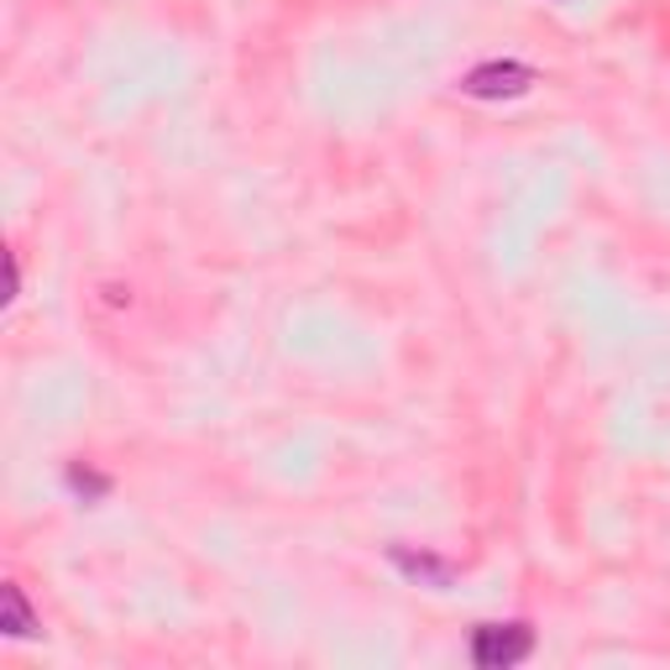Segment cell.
Listing matches in <instances>:
<instances>
[{
  "instance_id": "obj_1",
  "label": "cell",
  "mask_w": 670,
  "mask_h": 670,
  "mask_svg": "<svg viewBox=\"0 0 670 670\" xmlns=\"http://www.w3.org/2000/svg\"><path fill=\"white\" fill-rule=\"evenodd\" d=\"M529 649H535V634H529V624H476V634H472V660L482 670L519 666Z\"/></svg>"
},
{
  "instance_id": "obj_2",
  "label": "cell",
  "mask_w": 670,
  "mask_h": 670,
  "mask_svg": "<svg viewBox=\"0 0 670 670\" xmlns=\"http://www.w3.org/2000/svg\"><path fill=\"white\" fill-rule=\"evenodd\" d=\"M535 85V68L529 64H514V58H493V64H476L472 74H466V95H476V100H514V95H524V89Z\"/></svg>"
},
{
  "instance_id": "obj_5",
  "label": "cell",
  "mask_w": 670,
  "mask_h": 670,
  "mask_svg": "<svg viewBox=\"0 0 670 670\" xmlns=\"http://www.w3.org/2000/svg\"><path fill=\"white\" fill-rule=\"evenodd\" d=\"M68 487H74L79 497H106V493H110V482H106V476L85 472V466H74V472H68Z\"/></svg>"
},
{
  "instance_id": "obj_4",
  "label": "cell",
  "mask_w": 670,
  "mask_h": 670,
  "mask_svg": "<svg viewBox=\"0 0 670 670\" xmlns=\"http://www.w3.org/2000/svg\"><path fill=\"white\" fill-rule=\"evenodd\" d=\"M32 628H37V618H32V607H26L22 586H17V582H6V634H17V639H26Z\"/></svg>"
},
{
  "instance_id": "obj_3",
  "label": "cell",
  "mask_w": 670,
  "mask_h": 670,
  "mask_svg": "<svg viewBox=\"0 0 670 670\" xmlns=\"http://www.w3.org/2000/svg\"><path fill=\"white\" fill-rule=\"evenodd\" d=\"M404 576H414V582H430V586H451V565L435 561V556H409V550H393L388 556Z\"/></svg>"
}]
</instances>
